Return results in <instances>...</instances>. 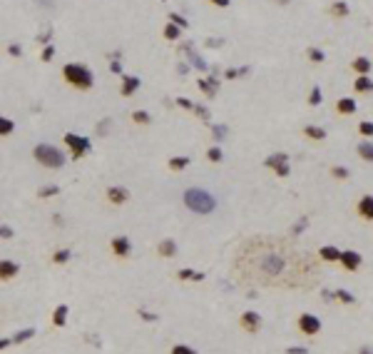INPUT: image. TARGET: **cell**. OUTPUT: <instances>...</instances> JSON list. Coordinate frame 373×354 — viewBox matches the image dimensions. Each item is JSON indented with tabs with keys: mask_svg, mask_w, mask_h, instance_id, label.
<instances>
[{
	"mask_svg": "<svg viewBox=\"0 0 373 354\" xmlns=\"http://www.w3.org/2000/svg\"><path fill=\"white\" fill-rule=\"evenodd\" d=\"M231 275L241 284L266 289H314L321 282V260L284 237H249L231 260Z\"/></svg>",
	"mask_w": 373,
	"mask_h": 354,
	"instance_id": "cell-1",
	"label": "cell"
},
{
	"mask_svg": "<svg viewBox=\"0 0 373 354\" xmlns=\"http://www.w3.org/2000/svg\"><path fill=\"white\" fill-rule=\"evenodd\" d=\"M182 202L194 215H212L216 210V197L212 192L202 190V187H187L182 195Z\"/></svg>",
	"mask_w": 373,
	"mask_h": 354,
	"instance_id": "cell-2",
	"label": "cell"
},
{
	"mask_svg": "<svg viewBox=\"0 0 373 354\" xmlns=\"http://www.w3.org/2000/svg\"><path fill=\"white\" fill-rule=\"evenodd\" d=\"M62 77L70 88H75L80 93H87V90L95 88V75L85 62H68V65L62 68Z\"/></svg>",
	"mask_w": 373,
	"mask_h": 354,
	"instance_id": "cell-3",
	"label": "cell"
},
{
	"mask_svg": "<svg viewBox=\"0 0 373 354\" xmlns=\"http://www.w3.org/2000/svg\"><path fill=\"white\" fill-rule=\"evenodd\" d=\"M33 157L37 165H42V168L48 170H60L65 162H68V157H65V152L60 148H55V145L50 142H37L33 148Z\"/></svg>",
	"mask_w": 373,
	"mask_h": 354,
	"instance_id": "cell-4",
	"label": "cell"
},
{
	"mask_svg": "<svg viewBox=\"0 0 373 354\" xmlns=\"http://www.w3.org/2000/svg\"><path fill=\"white\" fill-rule=\"evenodd\" d=\"M65 145L70 148V157L72 160H82L87 152L92 150V145H90V140L87 137H80V135H75V132H65Z\"/></svg>",
	"mask_w": 373,
	"mask_h": 354,
	"instance_id": "cell-5",
	"label": "cell"
},
{
	"mask_svg": "<svg viewBox=\"0 0 373 354\" xmlns=\"http://www.w3.org/2000/svg\"><path fill=\"white\" fill-rule=\"evenodd\" d=\"M296 327L303 337H316L319 332H321V319L316 315H309V312H303V315H299L296 319Z\"/></svg>",
	"mask_w": 373,
	"mask_h": 354,
	"instance_id": "cell-6",
	"label": "cell"
},
{
	"mask_svg": "<svg viewBox=\"0 0 373 354\" xmlns=\"http://www.w3.org/2000/svg\"><path fill=\"white\" fill-rule=\"evenodd\" d=\"M266 168H271L279 177H289V155L284 152H274L266 157Z\"/></svg>",
	"mask_w": 373,
	"mask_h": 354,
	"instance_id": "cell-7",
	"label": "cell"
},
{
	"mask_svg": "<svg viewBox=\"0 0 373 354\" xmlns=\"http://www.w3.org/2000/svg\"><path fill=\"white\" fill-rule=\"evenodd\" d=\"M109 249H112L115 257L127 260L129 255H132V242H129L127 235H117V237H112V242H109Z\"/></svg>",
	"mask_w": 373,
	"mask_h": 354,
	"instance_id": "cell-8",
	"label": "cell"
},
{
	"mask_svg": "<svg viewBox=\"0 0 373 354\" xmlns=\"http://www.w3.org/2000/svg\"><path fill=\"white\" fill-rule=\"evenodd\" d=\"M239 327L247 332V335H256V332L261 329V317L259 312H244V315L239 317Z\"/></svg>",
	"mask_w": 373,
	"mask_h": 354,
	"instance_id": "cell-9",
	"label": "cell"
},
{
	"mask_svg": "<svg viewBox=\"0 0 373 354\" xmlns=\"http://www.w3.org/2000/svg\"><path fill=\"white\" fill-rule=\"evenodd\" d=\"M140 85H142L140 77H135V75H122L120 77V95L122 97H132L140 90Z\"/></svg>",
	"mask_w": 373,
	"mask_h": 354,
	"instance_id": "cell-10",
	"label": "cell"
},
{
	"mask_svg": "<svg viewBox=\"0 0 373 354\" xmlns=\"http://www.w3.org/2000/svg\"><path fill=\"white\" fill-rule=\"evenodd\" d=\"M105 197H107L109 205H124L129 200V190L127 187H120V185H112V187H107Z\"/></svg>",
	"mask_w": 373,
	"mask_h": 354,
	"instance_id": "cell-11",
	"label": "cell"
},
{
	"mask_svg": "<svg viewBox=\"0 0 373 354\" xmlns=\"http://www.w3.org/2000/svg\"><path fill=\"white\" fill-rule=\"evenodd\" d=\"M20 275V264L15 260H0V282H10Z\"/></svg>",
	"mask_w": 373,
	"mask_h": 354,
	"instance_id": "cell-12",
	"label": "cell"
},
{
	"mask_svg": "<svg viewBox=\"0 0 373 354\" xmlns=\"http://www.w3.org/2000/svg\"><path fill=\"white\" fill-rule=\"evenodd\" d=\"M336 112H338L341 117L356 115V112H358V102H356V97H338V100H336Z\"/></svg>",
	"mask_w": 373,
	"mask_h": 354,
	"instance_id": "cell-13",
	"label": "cell"
},
{
	"mask_svg": "<svg viewBox=\"0 0 373 354\" xmlns=\"http://www.w3.org/2000/svg\"><path fill=\"white\" fill-rule=\"evenodd\" d=\"M356 212H358V217H361V220L373 222V195H363V197L358 200V205H356Z\"/></svg>",
	"mask_w": 373,
	"mask_h": 354,
	"instance_id": "cell-14",
	"label": "cell"
},
{
	"mask_svg": "<svg viewBox=\"0 0 373 354\" xmlns=\"http://www.w3.org/2000/svg\"><path fill=\"white\" fill-rule=\"evenodd\" d=\"M346 269H348V272H356V269L361 267V255L358 252H354V249H346V252H341V260H338Z\"/></svg>",
	"mask_w": 373,
	"mask_h": 354,
	"instance_id": "cell-15",
	"label": "cell"
},
{
	"mask_svg": "<svg viewBox=\"0 0 373 354\" xmlns=\"http://www.w3.org/2000/svg\"><path fill=\"white\" fill-rule=\"evenodd\" d=\"M177 252H179V247H177V242H174L172 237H164V240L157 244V255H160V257H164V260L177 257Z\"/></svg>",
	"mask_w": 373,
	"mask_h": 354,
	"instance_id": "cell-16",
	"label": "cell"
},
{
	"mask_svg": "<svg viewBox=\"0 0 373 354\" xmlns=\"http://www.w3.org/2000/svg\"><path fill=\"white\" fill-rule=\"evenodd\" d=\"M319 260H321V262H338V260H341V249L334 247V244H323V247L319 249Z\"/></svg>",
	"mask_w": 373,
	"mask_h": 354,
	"instance_id": "cell-17",
	"label": "cell"
},
{
	"mask_svg": "<svg viewBox=\"0 0 373 354\" xmlns=\"http://www.w3.org/2000/svg\"><path fill=\"white\" fill-rule=\"evenodd\" d=\"M371 68H373V62H371L368 57H363V55H358V57L351 60V70H354L356 75H368Z\"/></svg>",
	"mask_w": 373,
	"mask_h": 354,
	"instance_id": "cell-18",
	"label": "cell"
},
{
	"mask_svg": "<svg viewBox=\"0 0 373 354\" xmlns=\"http://www.w3.org/2000/svg\"><path fill=\"white\" fill-rule=\"evenodd\" d=\"M354 90H356L358 95H371V93H373V80H371L368 75H358V77L354 80Z\"/></svg>",
	"mask_w": 373,
	"mask_h": 354,
	"instance_id": "cell-19",
	"label": "cell"
},
{
	"mask_svg": "<svg viewBox=\"0 0 373 354\" xmlns=\"http://www.w3.org/2000/svg\"><path fill=\"white\" fill-rule=\"evenodd\" d=\"M348 13H351V8L343 3V0H336V3H331V5H328V15H331V18H336V20H343V18H348Z\"/></svg>",
	"mask_w": 373,
	"mask_h": 354,
	"instance_id": "cell-20",
	"label": "cell"
},
{
	"mask_svg": "<svg viewBox=\"0 0 373 354\" xmlns=\"http://www.w3.org/2000/svg\"><path fill=\"white\" fill-rule=\"evenodd\" d=\"M356 155H358L361 160H366V162H373V142H368V140L358 142V145H356Z\"/></svg>",
	"mask_w": 373,
	"mask_h": 354,
	"instance_id": "cell-21",
	"label": "cell"
},
{
	"mask_svg": "<svg viewBox=\"0 0 373 354\" xmlns=\"http://www.w3.org/2000/svg\"><path fill=\"white\" fill-rule=\"evenodd\" d=\"M301 132H303V137H309V140H319V142L326 140V130L319 128V125H306Z\"/></svg>",
	"mask_w": 373,
	"mask_h": 354,
	"instance_id": "cell-22",
	"label": "cell"
},
{
	"mask_svg": "<svg viewBox=\"0 0 373 354\" xmlns=\"http://www.w3.org/2000/svg\"><path fill=\"white\" fill-rule=\"evenodd\" d=\"M68 312H70L68 304L55 307V312H53V324H55V327H65V322H68Z\"/></svg>",
	"mask_w": 373,
	"mask_h": 354,
	"instance_id": "cell-23",
	"label": "cell"
},
{
	"mask_svg": "<svg viewBox=\"0 0 373 354\" xmlns=\"http://www.w3.org/2000/svg\"><path fill=\"white\" fill-rule=\"evenodd\" d=\"M15 132V122L5 115H0V137H10Z\"/></svg>",
	"mask_w": 373,
	"mask_h": 354,
	"instance_id": "cell-24",
	"label": "cell"
},
{
	"mask_svg": "<svg viewBox=\"0 0 373 354\" xmlns=\"http://www.w3.org/2000/svg\"><path fill=\"white\" fill-rule=\"evenodd\" d=\"M177 277L184 279V282H202V279H204V275H202V272H194V269H179Z\"/></svg>",
	"mask_w": 373,
	"mask_h": 354,
	"instance_id": "cell-25",
	"label": "cell"
},
{
	"mask_svg": "<svg viewBox=\"0 0 373 354\" xmlns=\"http://www.w3.org/2000/svg\"><path fill=\"white\" fill-rule=\"evenodd\" d=\"M162 35H164L167 40H172V43H174V40H179V37H182V28H177L174 23H167V25H164V30H162Z\"/></svg>",
	"mask_w": 373,
	"mask_h": 354,
	"instance_id": "cell-26",
	"label": "cell"
},
{
	"mask_svg": "<svg viewBox=\"0 0 373 354\" xmlns=\"http://www.w3.org/2000/svg\"><path fill=\"white\" fill-rule=\"evenodd\" d=\"M196 85H199V90H204V93H207V97H214V95H216V80L207 82L204 77H199V80H196Z\"/></svg>",
	"mask_w": 373,
	"mask_h": 354,
	"instance_id": "cell-27",
	"label": "cell"
},
{
	"mask_svg": "<svg viewBox=\"0 0 373 354\" xmlns=\"http://www.w3.org/2000/svg\"><path fill=\"white\" fill-rule=\"evenodd\" d=\"M184 168H189V157H172L169 160V170L172 172H182Z\"/></svg>",
	"mask_w": 373,
	"mask_h": 354,
	"instance_id": "cell-28",
	"label": "cell"
},
{
	"mask_svg": "<svg viewBox=\"0 0 373 354\" xmlns=\"http://www.w3.org/2000/svg\"><path fill=\"white\" fill-rule=\"evenodd\" d=\"M42 200H50V197H55V195H60V187L57 185H45V187H40V192H37Z\"/></svg>",
	"mask_w": 373,
	"mask_h": 354,
	"instance_id": "cell-29",
	"label": "cell"
},
{
	"mask_svg": "<svg viewBox=\"0 0 373 354\" xmlns=\"http://www.w3.org/2000/svg\"><path fill=\"white\" fill-rule=\"evenodd\" d=\"M321 102H323V93H321L319 85H314V88H311V95H309V105L316 108V105H321Z\"/></svg>",
	"mask_w": 373,
	"mask_h": 354,
	"instance_id": "cell-30",
	"label": "cell"
},
{
	"mask_svg": "<svg viewBox=\"0 0 373 354\" xmlns=\"http://www.w3.org/2000/svg\"><path fill=\"white\" fill-rule=\"evenodd\" d=\"M132 122H137V125H149V122H152V115H149L147 110H135V112H132Z\"/></svg>",
	"mask_w": 373,
	"mask_h": 354,
	"instance_id": "cell-31",
	"label": "cell"
},
{
	"mask_svg": "<svg viewBox=\"0 0 373 354\" xmlns=\"http://www.w3.org/2000/svg\"><path fill=\"white\" fill-rule=\"evenodd\" d=\"M30 337H35V329L30 327V329H23V332H18V335L13 337V344H23V342H28Z\"/></svg>",
	"mask_w": 373,
	"mask_h": 354,
	"instance_id": "cell-32",
	"label": "cell"
},
{
	"mask_svg": "<svg viewBox=\"0 0 373 354\" xmlns=\"http://www.w3.org/2000/svg\"><path fill=\"white\" fill-rule=\"evenodd\" d=\"M334 297H336L338 302H343V304H354V302H356V297L351 295L348 289H336V295H334Z\"/></svg>",
	"mask_w": 373,
	"mask_h": 354,
	"instance_id": "cell-33",
	"label": "cell"
},
{
	"mask_svg": "<svg viewBox=\"0 0 373 354\" xmlns=\"http://www.w3.org/2000/svg\"><path fill=\"white\" fill-rule=\"evenodd\" d=\"M358 135L361 137H373V122H368V120L358 122Z\"/></svg>",
	"mask_w": 373,
	"mask_h": 354,
	"instance_id": "cell-34",
	"label": "cell"
},
{
	"mask_svg": "<svg viewBox=\"0 0 373 354\" xmlns=\"http://www.w3.org/2000/svg\"><path fill=\"white\" fill-rule=\"evenodd\" d=\"M70 255H72L70 249H57V252L53 255V262H55V264H65V262L70 260Z\"/></svg>",
	"mask_w": 373,
	"mask_h": 354,
	"instance_id": "cell-35",
	"label": "cell"
},
{
	"mask_svg": "<svg viewBox=\"0 0 373 354\" xmlns=\"http://www.w3.org/2000/svg\"><path fill=\"white\" fill-rule=\"evenodd\" d=\"M169 23H174V25L182 28V30H187V28H189V23H187V20H184L179 13H169Z\"/></svg>",
	"mask_w": 373,
	"mask_h": 354,
	"instance_id": "cell-36",
	"label": "cell"
},
{
	"mask_svg": "<svg viewBox=\"0 0 373 354\" xmlns=\"http://www.w3.org/2000/svg\"><path fill=\"white\" fill-rule=\"evenodd\" d=\"M306 55H309L311 62H323V60H326L323 50H319V48H309V50H306Z\"/></svg>",
	"mask_w": 373,
	"mask_h": 354,
	"instance_id": "cell-37",
	"label": "cell"
},
{
	"mask_svg": "<svg viewBox=\"0 0 373 354\" xmlns=\"http://www.w3.org/2000/svg\"><path fill=\"white\" fill-rule=\"evenodd\" d=\"M169 354H199V352H196V349H192L189 344H174Z\"/></svg>",
	"mask_w": 373,
	"mask_h": 354,
	"instance_id": "cell-38",
	"label": "cell"
},
{
	"mask_svg": "<svg viewBox=\"0 0 373 354\" xmlns=\"http://www.w3.org/2000/svg\"><path fill=\"white\" fill-rule=\"evenodd\" d=\"M55 57V45H45V48H42V53H40V60L42 62H50Z\"/></svg>",
	"mask_w": 373,
	"mask_h": 354,
	"instance_id": "cell-39",
	"label": "cell"
},
{
	"mask_svg": "<svg viewBox=\"0 0 373 354\" xmlns=\"http://www.w3.org/2000/svg\"><path fill=\"white\" fill-rule=\"evenodd\" d=\"M222 157L224 155H222V150H219V148H209L207 150V160L209 162H222Z\"/></svg>",
	"mask_w": 373,
	"mask_h": 354,
	"instance_id": "cell-40",
	"label": "cell"
},
{
	"mask_svg": "<svg viewBox=\"0 0 373 354\" xmlns=\"http://www.w3.org/2000/svg\"><path fill=\"white\" fill-rule=\"evenodd\" d=\"M331 175H334L336 180H348L351 172H348L346 168H338V165H334V168H331Z\"/></svg>",
	"mask_w": 373,
	"mask_h": 354,
	"instance_id": "cell-41",
	"label": "cell"
},
{
	"mask_svg": "<svg viewBox=\"0 0 373 354\" xmlns=\"http://www.w3.org/2000/svg\"><path fill=\"white\" fill-rule=\"evenodd\" d=\"M0 237H3V240H13V237H15L13 227H10V224H0Z\"/></svg>",
	"mask_w": 373,
	"mask_h": 354,
	"instance_id": "cell-42",
	"label": "cell"
},
{
	"mask_svg": "<svg viewBox=\"0 0 373 354\" xmlns=\"http://www.w3.org/2000/svg\"><path fill=\"white\" fill-rule=\"evenodd\" d=\"M8 55H10V57H20V55H23V45L10 43V45H8Z\"/></svg>",
	"mask_w": 373,
	"mask_h": 354,
	"instance_id": "cell-43",
	"label": "cell"
},
{
	"mask_svg": "<svg viewBox=\"0 0 373 354\" xmlns=\"http://www.w3.org/2000/svg\"><path fill=\"white\" fill-rule=\"evenodd\" d=\"M189 60H192V65H196L199 70H207V65H204V60H199V55H194V53H189Z\"/></svg>",
	"mask_w": 373,
	"mask_h": 354,
	"instance_id": "cell-44",
	"label": "cell"
},
{
	"mask_svg": "<svg viewBox=\"0 0 373 354\" xmlns=\"http://www.w3.org/2000/svg\"><path fill=\"white\" fill-rule=\"evenodd\" d=\"M194 112H196V115H199L202 120H209V110H207L204 105H194Z\"/></svg>",
	"mask_w": 373,
	"mask_h": 354,
	"instance_id": "cell-45",
	"label": "cell"
},
{
	"mask_svg": "<svg viewBox=\"0 0 373 354\" xmlns=\"http://www.w3.org/2000/svg\"><path fill=\"white\" fill-rule=\"evenodd\" d=\"M177 105H179V108H184V110H194V105H192V102H189L187 97H177Z\"/></svg>",
	"mask_w": 373,
	"mask_h": 354,
	"instance_id": "cell-46",
	"label": "cell"
},
{
	"mask_svg": "<svg viewBox=\"0 0 373 354\" xmlns=\"http://www.w3.org/2000/svg\"><path fill=\"white\" fill-rule=\"evenodd\" d=\"M209 3H212L214 8H229V5H231V0H209Z\"/></svg>",
	"mask_w": 373,
	"mask_h": 354,
	"instance_id": "cell-47",
	"label": "cell"
},
{
	"mask_svg": "<svg viewBox=\"0 0 373 354\" xmlns=\"http://www.w3.org/2000/svg\"><path fill=\"white\" fill-rule=\"evenodd\" d=\"M109 70H112L115 75H117V73H122V62H120V60H112V62H109Z\"/></svg>",
	"mask_w": 373,
	"mask_h": 354,
	"instance_id": "cell-48",
	"label": "cell"
},
{
	"mask_svg": "<svg viewBox=\"0 0 373 354\" xmlns=\"http://www.w3.org/2000/svg\"><path fill=\"white\" fill-rule=\"evenodd\" d=\"M286 354H309V352H306V347H289Z\"/></svg>",
	"mask_w": 373,
	"mask_h": 354,
	"instance_id": "cell-49",
	"label": "cell"
},
{
	"mask_svg": "<svg viewBox=\"0 0 373 354\" xmlns=\"http://www.w3.org/2000/svg\"><path fill=\"white\" fill-rule=\"evenodd\" d=\"M140 317L147 319V322H155V319H157V315H152V312H140Z\"/></svg>",
	"mask_w": 373,
	"mask_h": 354,
	"instance_id": "cell-50",
	"label": "cell"
},
{
	"mask_svg": "<svg viewBox=\"0 0 373 354\" xmlns=\"http://www.w3.org/2000/svg\"><path fill=\"white\" fill-rule=\"evenodd\" d=\"M212 132H214V137H216V140H222V135H224V128H214Z\"/></svg>",
	"mask_w": 373,
	"mask_h": 354,
	"instance_id": "cell-51",
	"label": "cell"
},
{
	"mask_svg": "<svg viewBox=\"0 0 373 354\" xmlns=\"http://www.w3.org/2000/svg\"><path fill=\"white\" fill-rule=\"evenodd\" d=\"M13 344V339H0V352H3V349H8Z\"/></svg>",
	"mask_w": 373,
	"mask_h": 354,
	"instance_id": "cell-52",
	"label": "cell"
},
{
	"mask_svg": "<svg viewBox=\"0 0 373 354\" xmlns=\"http://www.w3.org/2000/svg\"><path fill=\"white\" fill-rule=\"evenodd\" d=\"M236 75H241V73H239V70H234V68H231V70H227V77H229V80H234Z\"/></svg>",
	"mask_w": 373,
	"mask_h": 354,
	"instance_id": "cell-53",
	"label": "cell"
},
{
	"mask_svg": "<svg viewBox=\"0 0 373 354\" xmlns=\"http://www.w3.org/2000/svg\"><path fill=\"white\" fill-rule=\"evenodd\" d=\"M358 354H373V349H371V347H361Z\"/></svg>",
	"mask_w": 373,
	"mask_h": 354,
	"instance_id": "cell-54",
	"label": "cell"
}]
</instances>
